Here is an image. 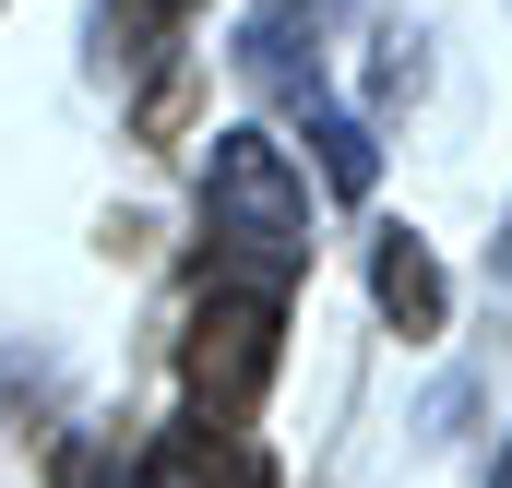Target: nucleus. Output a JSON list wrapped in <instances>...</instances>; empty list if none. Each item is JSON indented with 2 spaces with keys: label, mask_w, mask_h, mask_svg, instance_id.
I'll return each mask as SVG.
<instances>
[{
  "label": "nucleus",
  "mask_w": 512,
  "mask_h": 488,
  "mask_svg": "<svg viewBox=\"0 0 512 488\" xmlns=\"http://www.w3.org/2000/svg\"><path fill=\"white\" fill-rule=\"evenodd\" d=\"M131 24H143V36H167V24H191V12H203V0H120Z\"/></svg>",
  "instance_id": "nucleus-7"
},
{
  "label": "nucleus",
  "mask_w": 512,
  "mask_h": 488,
  "mask_svg": "<svg viewBox=\"0 0 512 488\" xmlns=\"http://www.w3.org/2000/svg\"><path fill=\"white\" fill-rule=\"evenodd\" d=\"M203 250H215V274L251 262L262 286L310 274V179L286 167L274 131H215V155H203Z\"/></svg>",
  "instance_id": "nucleus-1"
},
{
  "label": "nucleus",
  "mask_w": 512,
  "mask_h": 488,
  "mask_svg": "<svg viewBox=\"0 0 512 488\" xmlns=\"http://www.w3.org/2000/svg\"><path fill=\"white\" fill-rule=\"evenodd\" d=\"M298 48H310V36H298V0H262V12H251V36H239V72H251L262 96H274L286 120L310 131L322 179H334V191L358 203V191L382 179V143H370V120H358V108H346V96L322 84V60H298Z\"/></svg>",
  "instance_id": "nucleus-3"
},
{
  "label": "nucleus",
  "mask_w": 512,
  "mask_h": 488,
  "mask_svg": "<svg viewBox=\"0 0 512 488\" xmlns=\"http://www.w3.org/2000/svg\"><path fill=\"white\" fill-rule=\"evenodd\" d=\"M501 262H512V227H501Z\"/></svg>",
  "instance_id": "nucleus-9"
},
{
  "label": "nucleus",
  "mask_w": 512,
  "mask_h": 488,
  "mask_svg": "<svg viewBox=\"0 0 512 488\" xmlns=\"http://www.w3.org/2000/svg\"><path fill=\"white\" fill-rule=\"evenodd\" d=\"M489 488H512V441H501V477H489Z\"/></svg>",
  "instance_id": "nucleus-8"
},
{
  "label": "nucleus",
  "mask_w": 512,
  "mask_h": 488,
  "mask_svg": "<svg viewBox=\"0 0 512 488\" xmlns=\"http://www.w3.org/2000/svg\"><path fill=\"white\" fill-rule=\"evenodd\" d=\"M131 477L143 488H286L274 453H262L239 417H179V429H155V453H143Z\"/></svg>",
  "instance_id": "nucleus-4"
},
{
  "label": "nucleus",
  "mask_w": 512,
  "mask_h": 488,
  "mask_svg": "<svg viewBox=\"0 0 512 488\" xmlns=\"http://www.w3.org/2000/svg\"><path fill=\"white\" fill-rule=\"evenodd\" d=\"M274 358H286V286L262 274H215L191 298V334H179V381H191V417H251L274 393Z\"/></svg>",
  "instance_id": "nucleus-2"
},
{
  "label": "nucleus",
  "mask_w": 512,
  "mask_h": 488,
  "mask_svg": "<svg viewBox=\"0 0 512 488\" xmlns=\"http://www.w3.org/2000/svg\"><path fill=\"white\" fill-rule=\"evenodd\" d=\"M60 488H143V477H131V465H108L96 441H72V453H60Z\"/></svg>",
  "instance_id": "nucleus-6"
},
{
  "label": "nucleus",
  "mask_w": 512,
  "mask_h": 488,
  "mask_svg": "<svg viewBox=\"0 0 512 488\" xmlns=\"http://www.w3.org/2000/svg\"><path fill=\"white\" fill-rule=\"evenodd\" d=\"M370 298H382L393 334H441V322H453L441 262H429V239H405V227H382V239H370Z\"/></svg>",
  "instance_id": "nucleus-5"
}]
</instances>
